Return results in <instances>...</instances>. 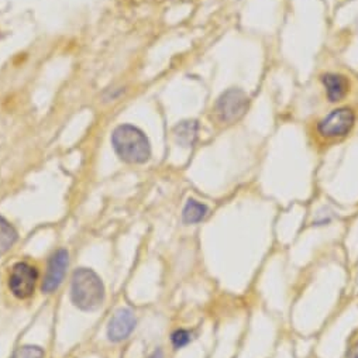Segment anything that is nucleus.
Masks as SVG:
<instances>
[{
    "mask_svg": "<svg viewBox=\"0 0 358 358\" xmlns=\"http://www.w3.org/2000/svg\"><path fill=\"white\" fill-rule=\"evenodd\" d=\"M39 281V271L28 263H17L13 266L9 277V289L17 299H27L34 294Z\"/></svg>",
    "mask_w": 358,
    "mask_h": 358,
    "instance_id": "obj_5",
    "label": "nucleus"
},
{
    "mask_svg": "<svg viewBox=\"0 0 358 358\" xmlns=\"http://www.w3.org/2000/svg\"><path fill=\"white\" fill-rule=\"evenodd\" d=\"M248 105L250 101L244 90L230 88L219 96L215 105V115L221 123H233L246 115Z\"/></svg>",
    "mask_w": 358,
    "mask_h": 358,
    "instance_id": "obj_3",
    "label": "nucleus"
},
{
    "mask_svg": "<svg viewBox=\"0 0 358 358\" xmlns=\"http://www.w3.org/2000/svg\"><path fill=\"white\" fill-rule=\"evenodd\" d=\"M68 263H70V255H68L67 250L61 248L52 254V257L48 261L46 277L43 281L44 292L51 294V292H54L59 288V285L63 281L65 271H67V268H68Z\"/></svg>",
    "mask_w": 358,
    "mask_h": 358,
    "instance_id": "obj_6",
    "label": "nucleus"
},
{
    "mask_svg": "<svg viewBox=\"0 0 358 358\" xmlns=\"http://www.w3.org/2000/svg\"><path fill=\"white\" fill-rule=\"evenodd\" d=\"M136 328V316L130 309H120L112 317L109 328H108V337L110 341L119 343L126 340L130 335L133 333Z\"/></svg>",
    "mask_w": 358,
    "mask_h": 358,
    "instance_id": "obj_7",
    "label": "nucleus"
},
{
    "mask_svg": "<svg viewBox=\"0 0 358 358\" xmlns=\"http://www.w3.org/2000/svg\"><path fill=\"white\" fill-rule=\"evenodd\" d=\"M174 136L182 147H193L199 137V123L197 120H183L174 128Z\"/></svg>",
    "mask_w": 358,
    "mask_h": 358,
    "instance_id": "obj_9",
    "label": "nucleus"
},
{
    "mask_svg": "<svg viewBox=\"0 0 358 358\" xmlns=\"http://www.w3.org/2000/svg\"><path fill=\"white\" fill-rule=\"evenodd\" d=\"M71 299L85 312L99 308L105 299V286L99 275L90 268L77 270L72 275Z\"/></svg>",
    "mask_w": 358,
    "mask_h": 358,
    "instance_id": "obj_2",
    "label": "nucleus"
},
{
    "mask_svg": "<svg viewBox=\"0 0 358 358\" xmlns=\"http://www.w3.org/2000/svg\"><path fill=\"white\" fill-rule=\"evenodd\" d=\"M209 209L205 203H201L195 199H188L185 203V208L182 210V219L188 224H197L205 220L208 216Z\"/></svg>",
    "mask_w": 358,
    "mask_h": 358,
    "instance_id": "obj_10",
    "label": "nucleus"
},
{
    "mask_svg": "<svg viewBox=\"0 0 358 358\" xmlns=\"http://www.w3.org/2000/svg\"><path fill=\"white\" fill-rule=\"evenodd\" d=\"M112 146L119 158L128 164H144L151 157V146L147 136L132 124H121L115 128Z\"/></svg>",
    "mask_w": 358,
    "mask_h": 358,
    "instance_id": "obj_1",
    "label": "nucleus"
},
{
    "mask_svg": "<svg viewBox=\"0 0 358 358\" xmlns=\"http://www.w3.org/2000/svg\"><path fill=\"white\" fill-rule=\"evenodd\" d=\"M17 241V232L10 221L0 216V255L8 252Z\"/></svg>",
    "mask_w": 358,
    "mask_h": 358,
    "instance_id": "obj_11",
    "label": "nucleus"
},
{
    "mask_svg": "<svg viewBox=\"0 0 358 358\" xmlns=\"http://www.w3.org/2000/svg\"><path fill=\"white\" fill-rule=\"evenodd\" d=\"M347 358H358V341H355V343L350 347V350H348V352H347Z\"/></svg>",
    "mask_w": 358,
    "mask_h": 358,
    "instance_id": "obj_14",
    "label": "nucleus"
},
{
    "mask_svg": "<svg viewBox=\"0 0 358 358\" xmlns=\"http://www.w3.org/2000/svg\"><path fill=\"white\" fill-rule=\"evenodd\" d=\"M10 358H44V351L39 346H23Z\"/></svg>",
    "mask_w": 358,
    "mask_h": 358,
    "instance_id": "obj_12",
    "label": "nucleus"
},
{
    "mask_svg": "<svg viewBox=\"0 0 358 358\" xmlns=\"http://www.w3.org/2000/svg\"><path fill=\"white\" fill-rule=\"evenodd\" d=\"M171 340H172V344H174L175 348H182V347H185V346H188V344L190 343L192 335H190L188 330L181 329V330H177V332L172 335Z\"/></svg>",
    "mask_w": 358,
    "mask_h": 358,
    "instance_id": "obj_13",
    "label": "nucleus"
},
{
    "mask_svg": "<svg viewBox=\"0 0 358 358\" xmlns=\"http://www.w3.org/2000/svg\"><path fill=\"white\" fill-rule=\"evenodd\" d=\"M148 358H164V354H162L161 350H157V351H154Z\"/></svg>",
    "mask_w": 358,
    "mask_h": 358,
    "instance_id": "obj_15",
    "label": "nucleus"
},
{
    "mask_svg": "<svg viewBox=\"0 0 358 358\" xmlns=\"http://www.w3.org/2000/svg\"><path fill=\"white\" fill-rule=\"evenodd\" d=\"M355 124V113L350 108H340L330 112L317 123V132L326 139L343 137L351 132Z\"/></svg>",
    "mask_w": 358,
    "mask_h": 358,
    "instance_id": "obj_4",
    "label": "nucleus"
},
{
    "mask_svg": "<svg viewBox=\"0 0 358 358\" xmlns=\"http://www.w3.org/2000/svg\"><path fill=\"white\" fill-rule=\"evenodd\" d=\"M321 82L326 88L329 101L336 103L343 101L350 90V82L346 77L339 74H326L321 77Z\"/></svg>",
    "mask_w": 358,
    "mask_h": 358,
    "instance_id": "obj_8",
    "label": "nucleus"
}]
</instances>
